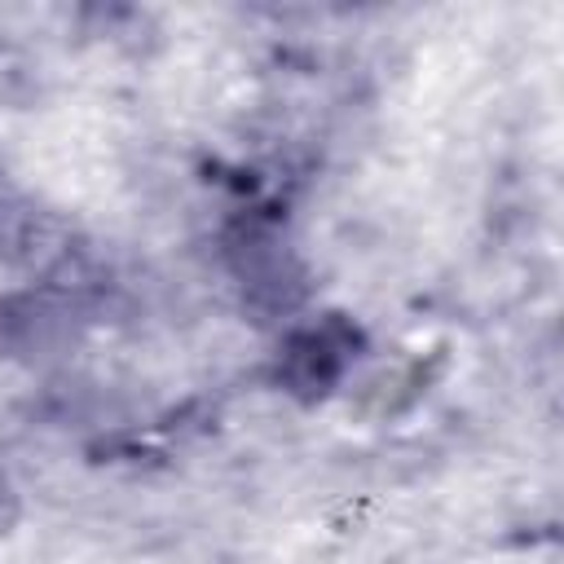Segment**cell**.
<instances>
[{
    "label": "cell",
    "mask_w": 564,
    "mask_h": 564,
    "mask_svg": "<svg viewBox=\"0 0 564 564\" xmlns=\"http://www.w3.org/2000/svg\"><path fill=\"white\" fill-rule=\"evenodd\" d=\"M53 317H57L53 304L40 300V295H13V300H0V357L40 344L44 330L53 326Z\"/></svg>",
    "instance_id": "7a4b0ae2"
},
{
    "label": "cell",
    "mask_w": 564,
    "mask_h": 564,
    "mask_svg": "<svg viewBox=\"0 0 564 564\" xmlns=\"http://www.w3.org/2000/svg\"><path fill=\"white\" fill-rule=\"evenodd\" d=\"M352 357H357V330L339 313H326L322 322L291 330L278 357V379L286 392L313 401V397H326L344 379Z\"/></svg>",
    "instance_id": "6da1fadb"
}]
</instances>
